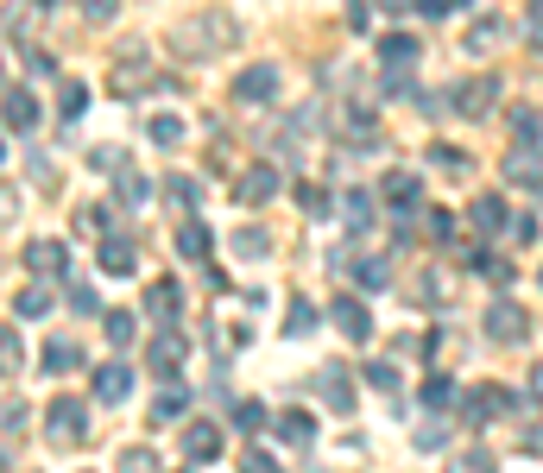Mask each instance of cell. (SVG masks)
<instances>
[{
    "label": "cell",
    "instance_id": "6da1fadb",
    "mask_svg": "<svg viewBox=\"0 0 543 473\" xmlns=\"http://www.w3.org/2000/svg\"><path fill=\"white\" fill-rule=\"evenodd\" d=\"M272 95H279V63H253V70H240V76H234V101L265 108Z\"/></svg>",
    "mask_w": 543,
    "mask_h": 473
},
{
    "label": "cell",
    "instance_id": "7a4b0ae2",
    "mask_svg": "<svg viewBox=\"0 0 543 473\" xmlns=\"http://www.w3.org/2000/svg\"><path fill=\"white\" fill-rule=\"evenodd\" d=\"M524 334H531V316L518 303H493L487 309V341H524Z\"/></svg>",
    "mask_w": 543,
    "mask_h": 473
},
{
    "label": "cell",
    "instance_id": "3957f363",
    "mask_svg": "<svg viewBox=\"0 0 543 473\" xmlns=\"http://www.w3.org/2000/svg\"><path fill=\"white\" fill-rule=\"evenodd\" d=\"M83 429H89V411L77 397H57L51 404V442H83Z\"/></svg>",
    "mask_w": 543,
    "mask_h": 473
},
{
    "label": "cell",
    "instance_id": "277c9868",
    "mask_svg": "<svg viewBox=\"0 0 543 473\" xmlns=\"http://www.w3.org/2000/svg\"><path fill=\"white\" fill-rule=\"evenodd\" d=\"M328 316H335V328H342L348 341H367V334H373V316H367V303H361V297H335V303H328Z\"/></svg>",
    "mask_w": 543,
    "mask_h": 473
},
{
    "label": "cell",
    "instance_id": "5b68a950",
    "mask_svg": "<svg viewBox=\"0 0 543 473\" xmlns=\"http://www.w3.org/2000/svg\"><path fill=\"white\" fill-rule=\"evenodd\" d=\"M126 391H133V366L126 360L95 366V404H126Z\"/></svg>",
    "mask_w": 543,
    "mask_h": 473
},
{
    "label": "cell",
    "instance_id": "8992f818",
    "mask_svg": "<svg viewBox=\"0 0 543 473\" xmlns=\"http://www.w3.org/2000/svg\"><path fill=\"white\" fill-rule=\"evenodd\" d=\"M499 411H512V391H506V385H474V391H467V423H487V417H499Z\"/></svg>",
    "mask_w": 543,
    "mask_h": 473
},
{
    "label": "cell",
    "instance_id": "52a82bcc",
    "mask_svg": "<svg viewBox=\"0 0 543 473\" xmlns=\"http://www.w3.org/2000/svg\"><path fill=\"white\" fill-rule=\"evenodd\" d=\"M32 126H38V95L26 83H13L7 89V132H32Z\"/></svg>",
    "mask_w": 543,
    "mask_h": 473
},
{
    "label": "cell",
    "instance_id": "ba28073f",
    "mask_svg": "<svg viewBox=\"0 0 543 473\" xmlns=\"http://www.w3.org/2000/svg\"><path fill=\"white\" fill-rule=\"evenodd\" d=\"M183 454L202 467V461H215L222 454V429L215 423H183Z\"/></svg>",
    "mask_w": 543,
    "mask_h": 473
},
{
    "label": "cell",
    "instance_id": "9c48e42d",
    "mask_svg": "<svg viewBox=\"0 0 543 473\" xmlns=\"http://www.w3.org/2000/svg\"><path fill=\"white\" fill-rule=\"evenodd\" d=\"M26 265H32V272H45V278H57L63 265H70V253H63V240H32V246H26Z\"/></svg>",
    "mask_w": 543,
    "mask_h": 473
},
{
    "label": "cell",
    "instance_id": "30bf717a",
    "mask_svg": "<svg viewBox=\"0 0 543 473\" xmlns=\"http://www.w3.org/2000/svg\"><path fill=\"white\" fill-rule=\"evenodd\" d=\"M234 196H240V202H253V209H259V202H265V196H279V171H272V164H259V171H247V177L234 183Z\"/></svg>",
    "mask_w": 543,
    "mask_h": 473
},
{
    "label": "cell",
    "instance_id": "8fae6325",
    "mask_svg": "<svg viewBox=\"0 0 543 473\" xmlns=\"http://www.w3.org/2000/svg\"><path fill=\"white\" fill-rule=\"evenodd\" d=\"M101 272H114V278H133V272H140L133 240H101Z\"/></svg>",
    "mask_w": 543,
    "mask_h": 473
},
{
    "label": "cell",
    "instance_id": "7c38bea8",
    "mask_svg": "<svg viewBox=\"0 0 543 473\" xmlns=\"http://www.w3.org/2000/svg\"><path fill=\"white\" fill-rule=\"evenodd\" d=\"M417 196H424V183H417L411 171H392V177H385V202H392L398 215H404V209H417Z\"/></svg>",
    "mask_w": 543,
    "mask_h": 473
},
{
    "label": "cell",
    "instance_id": "4fadbf2b",
    "mask_svg": "<svg viewBox=\"0 0 543 473\" xmlns=\"http://www.w3.org/2000/svg\"><path fill=\"white\" fill-rule=\"evenodd\" d=\"M322 397H328V411H335V417H348V411H354V391H348V373H342V366H328V373H322Z\"/></svg>",
    "mask_w": 543,
    "mask_h": 473
},
{
    "label": "cell",
    "instance_id": "5bb4252c",
    "mask_svg": "<svg viewBox=\"0 0 543 473\" xmlns=\"http://www.w3.org/2000/svg\"><path fill=\"white\" fill-rule=\"evenodd\" d=\"M379 63H392V70L417 63V38H411V32H392V38H379Z\"/></svg>",
    "mask_w": 543,
    "mask_h": 473
},
{
    "label": "cell",
    "instance_id": "9a60e30c",
    "mask_svg": "<svg viewBox=\"0 0 543 473\" xmlns=\"http://www.w3.org/2000/svg\"><path fill=\"white\" fill-rule=\"evenodd\" d=\"M279 436H285L291 448H310V442H316V417H310V411H285V417H279Z\"/></svg>",
    "mask_w": 543,
    "mask_h": 473
},
{
    "label": "cell",
    "instance_id": "2e32d148",
    "mask_svg": "<svg viewBox=\"0 0 543 473\" xmlns=\"http://www.w3.org/2000/svg\"><path fill=\"white\" fill-rule=\"evenodd\" d=\"M177 303H183V291H177L171 278H158V285L146 291V309H152L158 322H171V316H177Z\"/></svg>",
    "mask_w": 543,
    "mask_h": 473
},
{
    "label": "cell",
    "instance_id": "e0dca14e",
    "mask_svg": "<svg viewBox=\"0 0 543 473\" xmlns=\"http://www.w3.org/2000/svg\"><path fill=\"white\" fill-rule=\"evenodd\" d=\"M455 95H461V101H455L461 114H487V108H493V95H499V83L487 76V83H467V89H455Z\"/></svg>",
    "mask_w": 543,
    "mask_h": 473
},
{
    "label": "cell",
    "instance_id": "ac0fdd59",
    "mask_svg": "<svg viewBox=\"0 0 543 473\" xmlns=\"http://www.w3.org/2000/svg\"><path fill=\"white\" fill-rule=\"evenodd\" d=\"M467 221H474V228H481V234H493V228H506V202H499V196H481V202H474V209H467Z\"/></svg>",
    "mask_w": 543,
    "mask_h": 473
},
{
    "label": "cell",
    "instance_id": "d6986e66",
    "mask_svg": "<svg viewBox=\"0 0 543 473\" xmlns=\"http://www.w3.org/2000/svg\"><path fill=\"white\" fill-rule=\"evenodd\" d=\"M183 411H190V391H183V385H165L158 404H152V417H158V423H177Z\"/></svg>",
    "mask_w": 543,
    "mask_h": 473
},
{
    "label": "cell",
    "instance_id": "ffe728a7",
    "mask_svg": "<svg viewBox=\"0 0 543 473\" xmlns=\"http://www.w3.org/2000/svg\"><path fill=\"white\" fill-rule=\"evenodd\" d=\"M177 253H183V259H209V228H202V221H183V228H177Z\"/></svg>",
    "mask_w": 543,
    "mask_h": 473
},
{
    "label": "cell",
    "instance_id": "44dd1931",
    "mask_svg": "<svg viewBox=\"0 0 543 473\" xmlns=\"http://www.w3.org/2000/svg\"><path fill=\"white\" fill-rule=\"evenodd\" d=\"M45 309H51V297H45V291H38V285H26V291H20V297H13V316H20V322H38V316H45Z\"/></svg>",
    "mask_w": 543,
    "mask_h": 473
},
{
    "label": "cell",
    "instance_id": "7402d4cb",
    "mask_svg": "<svg viewBox=\"0 0 543 473\" xmlns=\"http://www.w3.org/2000/svg\"><path fill=\"white\" fill-rule=\"evenodd\" d=\"M177 360H183V341H177V334H158V348H152V366L171 379L177 373Z\"/></svg>",
    "mask_w": 543,
    "mask_h": 473
},
{
    "label": "cell",
    "instance_id": "603a6c76",
    "mask_svg": "<svg viewBox=\"0 0 543 473\" xmlns=\"http://www.w3.org/2000/svg\"><path fill=\"white\" fill-rule=\"evenodd\" d=\"M449 473H499V467H493V454H487V448H474V454H455V461H449Z\"/></svg>",
    "mask_w": 543,
    "mask_h": 473
},
{
    "label": "cell",
    "instance_id": "cb8c5ba5",
    "mask_svg": "<svg viewBox=\"0 0 543 473\" xmlns=\"http://www.w3.org/2000/svg\"><path fill=\"white\" fill-rule=\"evenodd\" d=\"M114 189H120L126 209H140V202H146V177H140V171H120V183H114Z\"/></svg>",
    "mask_w": 543,
    "mask_h": 473
},
{
    "label": "cell",
    "instance_id": "d4e9b609",
    "mask_svg": "<svg viewBox=\"0 0 543 473\" xmlns=\"http://www.w3.org/2000/svg\"><path fill=\"white\" fill-rule=\"evenodd\" d=\"M133 334H140V322H133L126 309H114V316H108V341H114V348H126Z\"/></svg>",
    "mask_w": 543,
    "mask_h": 473
},
{
    "label": "cell",
    "instance_id": "484cf974",
    "mask_svg": "<svg viewBox=\"0 0 543 473\" xmlns=\"http://www.w3.org/2000/svg\"><path fill=\"white\" fill-rule=\"evenodd\" d=\"M177 140H183V120L177 114H158L152 120V146H177Z\"/></svg>",
    "mask_w": 543,
    "mask_h": 473
},
{
    "label": "cell",
    "instance_id": "4316f807",
    "mask_svg": "<svg viewBox=\"0 0 543 473\" xmlns=\"http://www.w3.org/2000/svg\"><path fill=\"white\" fill-rule=\"evenodd\" d=\"M70 366H77V348L70 341H51L45 348V373H70Z\"/></svg>",
    "mask_w": 543,
    "mask_h": 473
},
{
    "label": "cell",
    "instance_id": "83f0119b",
    "mask_svg": "<svg viewBox=\"0 0 543 473\" xmlns=\"http://www.w3.org/2000/svg\"><path fill=\"white\" fill-rule=\"evenodd\" d=\"M449 397H455V385L436 373V379H424V404H430V411H449Z\"/></svg>",
    "mask_w": 543,
    "mask_h": 473
},
{
    "label": "cell",
    "instance_id": "f1b7e54d",
    "mask_svg": "<svg viewBox=\"0 0 543 473\" xmlns=\"http://www.w3.org/2000/svg\"><path fill=\"white\" fill-rule=\"evenodd\" d=\"M367 385H373V391H398V366H385V360H367Z\"/></svg>",
    "mask_w": 543,
    "mask_h": 473
},
{
    "label": "cell",
    "instance_id": "f546056e",
    "mask_svg": "<svg viewBox=\"0 0 543 473\" xmlns=\"http://www.w3.org/2000/svg\"><path fill=\"white\" fill-rule=\"evenodd\" d=\"M83 108H89V89L83 83H63V120H83Z\"/></svg>",
    "mask_w": 543,
    "mask_h": 473
},
{
    "label": "cell",
    "instance_id": "4dcf8cb0",
    "mask_svg": "<svg viewBox=\"0 0 543 473\" xmlns=\"http://www.w3.org/2000/svg\"><path fill=\"white\" fill-rule=\"evenodd\" d=\"M259 423H265V411H259L253 397H240V404H234V429H247V436H253Z\"/></svg>",
    "mask_w": 543,
    "mask_h": 473
},
{
    "label": "cell",
    "instance_id": "1f68e13d",
    "mask_svg": "<svg viewBox=\"0 0 543 473\" xmlns=\"http://www.w3.org/2000/svg\"><path fill=\"white\" fill-rule=\"evenodd\" d=\"M234 253H240V259H265V234H259V228L234 234Z\"/></svg>",
    "mask_w": 543,
    "mask_h": 473
},
{
    "label": "cell",
    "instance_id": "d6a6232c",
    "mask_svg": "<svg viewBox=\"0 0 543 473\" xmlns=\"http://www.w3.org/2000/svg\"><path fill=\"white\" fill-rule=\"evenodd\" d=\"M70 309H77V316H101V297H95L89 285H70Z\"/></svg>",
    "mask_w": 543,
    "mask_h": 473
},
{
    "label": "cell",
    "instance_id": "836d02e7",
    "mask_svg": "<svg viewBox=\"0 0 543 473\" xmlns=\"http://www.w3.org/2000/svg\"><path fill=\"white\" fill-rule=\"evenodd\" d=\"M316 328V303H297L291 316H285V334H310Z\"/></svg>",
    "mask_w": 543,
    "mask_h": 473
},
{
    "label": "cell",
    "instance_id": "e575fe53",
    "mask_svg": "<svg viewBox=\"0 0 543 473\" xmlns=\"http://www.w3.org/2000/svg\"><path fill=\"white\" fill-rule=\"evenodd\" d=\"M240 473H285V467L272 461V454H259V448H247V454H240Z\"/></svg>",
    "mask_w": 543,
    "mask_h": 473
},
{
    "label": "cell",
    "instance_id": "d590c367",
    "mask_svg": "<svg viewBox=\"0 0 543 473\" xmlns=\"http://www.w3.org/2000/svg\"><path fill=\"white\" fill-rule=\"evenodd\" d=\"M297 202H304V209H310V215H328V209H335V202H328V196H322L316 183H304V189H297Z\"/></svg>",
    "mask_w": 543,
    "mask_h": 473
},
{
    "label": "cell",
    "instance_id": "8d00e7d4",
    "mask_svg": "<svg viewBox=\"0 0 543 473\" xmlns=\"http://www.w3.org/2000/svg\"><path fill=\"white\" fill-rule=\"evenodd\" d=\"M120 473H152V448H126L120 454Z\"/></svg>",
    "mask_w": 543,
    "mask_h": 473
},
{
    "label": "cell",
    "instance_id": "74e56055",
    "mask_svg": "<svg viewBox=\"0 0 543 473\" xmlns=\"http://www.w3.org/2000/svg\"><path fill=\"white\" fill-rule=\"evenodd\" d=\"M196 196H202V189H196V177H171V202H183V209H196Z\"/></svg>",
    "mask_w": 543,
    "mask_h": 473
},
{
    "label": "cell",
    "instance_id": "f35d334b",
    "mask_svg": "<svg viewBox=\"0 0 543 473\" xmlns=\"http://www.w3.org/2000/svg\"><path fill=\"white\" fill-rule=\"evenodd\" d=\"M342 215H348V221H354V228H361V221H367V196H361V189H354V196H342Z\"/></svg>",
    "mask_w": 543,
    "mask_h": 473
},
{
    "label": "cell",
    "instance_id": "ab89813d",
    "mask_svg": "<svg viewBox=\"0 0 543 473\" xmlns=\"http://www.w3.org/2000/svg\"><path fill=\"white\" fill-rule=\"evenodd\" d=\"M385 278H392V272H385V259H367V265H361V285H373V291H379Z\"/></svg>",
    "mask_w": 543,
    "mask_h": 473
},
{
    "label": "cell",
    "instance_id": "60d3db41",
    "mask_svg": "<svg viewBox=\"0 0 543 473\" xmlns=\"http://www.w3.org/2000/svg\"><path fill=\"white\" fill-rule=\"evenodd\" d=\"M455 7H461V0H417L424 20H442V13H455Z\"/></svg>",
    "mask_w": 543,
    "mask_h": 473
},
{
    "label": "cell",
    "instance_id": "b9f144b4",
    "mask_svg": "<svg viewBox=\"0 0 543 473\" xmlns=\"http://www.w3.org/2000/svg\"><path fill=\"white\" fill-rule=\"evenodd\" d=\"M430 234H436V240H449V234H455V221H449L442 209H430Z\"/></svg>",
    "mask_w": 543,
    "mask_h": 473
},
{
    "label": "cell",
    "instance_id": "7bdbcfd3",
    "mask_svg": "<svg viewBox=\"0 0 543 473\" xmlns=\"http://www.w3.org/2000/svg\"><path fill=\"white\" fill-rule=\"evenodd\" d=\"M114 7H120V0H89V20L101 26V20H114Z\"/></svg>",
    "mask_w": 543,
    "mask_h": 473
},
{
    "label": "cell",
    "instance_id": "ee69618b",
    "mask_svg": "<svg viewBox=\"0 0 543 473\" xmlns=\"http://www.w3.org/2000/svg\"><path fill=\"white\" fill-rule=\"evenodd\" d=\"M531 397H537V404H543V366H537V373H531Z\"/></svg>",
    "mask_w": 543,
    "mask_h": 473
},
{
    "label": "cell",
    "instance_id": "f6af8a7d",
    "mask_svg": "<svg viewBox=\"0 0 543 473\" xmlns=\"http://www.w3.org/2000/svg\"><path fill=\"white\" fill-rule=\"evenodd\" d=\"M531 448H543V429H531Z\"/></svg>",
    "mask_w": 543,
    "mask_h": 473
},
{
    "label": "cell",
    "instance_id": "bcb514c9",
    "mask_svg": "<svg viewBox=\"0 0 543 473\" xmlns=\"http://www.w3.org/2000/svg\"><path fill=\"white\" fill-rule=\"evenodd\" d=\"M531 13H537V20H543V0H531Z\"/></svg>",
    "mask_w": 543,
    "mask_h": 473
},
{
    "label": "cell",
    "instance_id": "7dc6e473",
    "mask_svg": "<svg viewBox=\"0 0 543 473\" xmlns=\"http://www.w3.org/2000/svg\"><path fill=\"white\" fill-rule=\"evenodd\" d=\"M38 7H63V0H38Z\"/></svg>",
    "mask_w": 543,
    "mask_h": 473
}]
</instances>
